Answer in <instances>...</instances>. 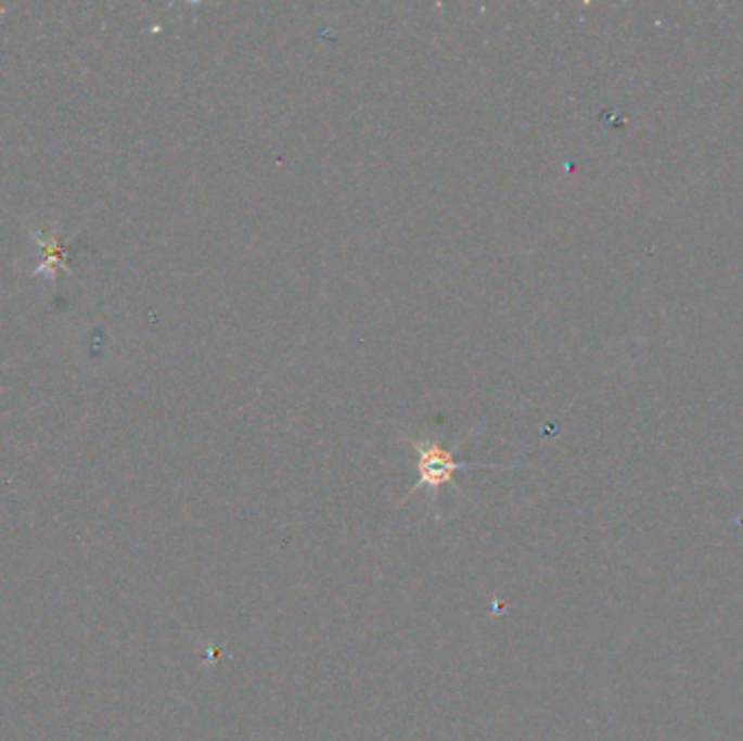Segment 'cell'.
I'll use <instances>...</instances> for the list:
<instances>
[{"mask_svg": "<svg viewBox=\"0 0 743 741\" xmlns=\"http://www.w3.org/2000/svg\"><path fill=\"white\" fill-rule=\"evenodd\" d=\"M36 238H38L40 246H42L44 253H47L44 264L36 270V274L49 272V277L53 279V277H55V268L68 270V264L64 261V255H66V251H68V244H62V242H57L51 233H42V231H36Z\"/></svg>", "mask_w": 743, "mask_h": 741, "instance_id": "obj_2", "label": "cell"}, {"mask_svg": "<svg viewBox=\"0 0 743 741\" xmlns=\"http://www.w3.org/2000/svg\"><path fill=\"white\" fill-rule=\"evenodd\" d=\"M413 450L418 455V483L415 487L409 491L415 494L418 489H428L431 498H435L437 489L441 485L454 483V474L459 470H474V468H496L494 463L489 465H481V463H461L454 459V455L450 450H446L439 442L435 439H415L413 442ZM407 496V498H409ZM405 498V500H407Z\"/></svg>", "mask_w": 743, "mask_h": 741, "instance_id": "obj_1", "label": "cell"}]
</instances>
